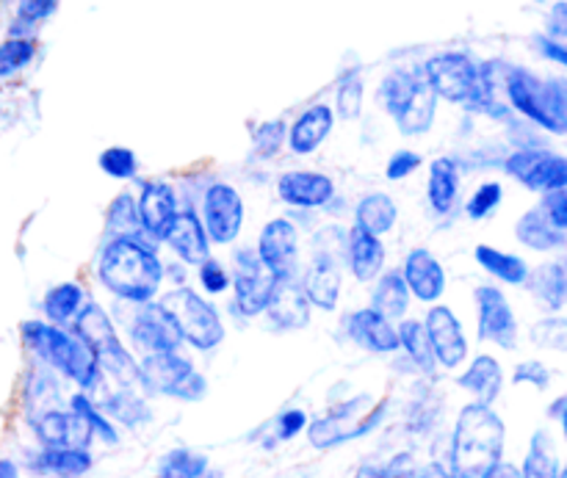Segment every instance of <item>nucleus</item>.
Segmentation results:
<instances>
[{"instance_id":"50","label":"nucleus","mask_w":567,"mask_h":478,"mask_svg":"<svg viewBox=\"0 0 567 478\" xmlns=\"http://www.w3.org/2000/svg\"><path fill=\"white\" fill-rule=\"evenodd\" d=\"M548 382H551V374H548L546 365L537 363V360L520 363L518 368H515V385H532L537 387V391H546Z\"/></svg>"},{"instance_id":"15","label":"nucleus","mask_w":567,"mask_h":478,"mask_svg":"<svg viewBox=\"0 0 567 478\" xmlns=\"http://www.w3.org/2000/svg\"><path fill=\"white\" fill-rule=\"evenodd\" d=\"M33 432L48 448H89L94 440L89 420L75 409H44L33 418Z\"/></svg>"},{"instance_id":"25","label":"nucleus","mask_w":567,"mask_h":478,"mask_svg":"<svg viewBox=\"0 0 567 478\" xmlns=\"http://www.w3.org/2000/svg\"><path fill=\"white\" fill-rule=\"evenodd\" d=\"M177 214V199L166 183H147L138 199V216L147 236L164 238Z\"/></svg>"},{"instance_id":"61","label":"nucleus","mask_w":567,"mask_h":478,"mask_svg":"<svg viewBox=\"0 0 567 478\" xmlns=\"http://www.w3.org/2000/svg\"><path fill=\"white\" fill-rule=\"evenodd\" d=\"M559 274H563V285H565V304H567V258L559 260Z\"/></svg>"},{"instance_id":"11","label":"nucleus","mask_w":567,"mask_h":478,"mask_svg":"<svg viewBox=\"0 0 567 478\" xmlns=\"http://www.w3.org/2000/svg\"><path fill=\"white\" fill-rule=\"evenodd\" d=\"M504 169L532 191H557L567 186V158L548 149H518L507 158Z\"/></svg>"},{"instance_id":"5","label":"nucleus","mask_w":567,"mask_h":478,"mask_svg":"<svg viewBox=\"0 0 567 478\" xmlns=\"http://www.w3.org/2000/svg\"><path fill=\"white\" fill-rule=\"evenodd\" d=\"M507 103L543 131L557 136L567 133V83L543 81L535 72L509 66Z\"/></svg>"},{"instance_id":"16","label":"nucleus","mask_w":567,"mask_h":478,"mask_svg":"<svg viewBox=\"0 0 567 478\" xmlns=\"http://www.w3.org/2000/svg\"><path fill=\"white\" fill-rule=\"evenodd\" d=\"M258 258L264 260L266 269L282 280V277L297 274L299 260V232L288 219H275L264 227L258 241Z\"/></svg>"},{"instance_id":"41","label":"nucleus","mask_w":567,"mask_h":478,"mask_svg":"<svg viewBox=\"0 0 567 478\" xmlns=\"http://www.w3.org/2000/svg\"><path fill=\"white\" fill-rule=\"evenodd\" d=\"M37 55V42L31 37H9L0 42V77H11L25 70Z\"/></svg>"},{"instance_id":"54","label":"nucleus","mask_w":567,"mask_h":478,"mask_svg":"<svg viewBox=\"0 0 567 478\" xmlns=\"http://www.w3.org/2000/svg\"><path fill=\"white\" fill-rule=\"evenodd\" d=\"M540 50H543V55H546V59H551V61H557V64L567 66V50L565 48H559V44L548 42V39L543 37L540 39Z\"/></svg>"},{"instance_id":"62","label":"nucleus","mask_w":567,"mask_h":478,"mask_svg":"<svg viewBox=\"0 0 567 478\" xmlns=\"http://www.w3.org/2000/svg\"><path fill=\"white\" fill-rule=\"evenodd\" d=\"M559 478H567V468L563 470V474H559Z\"/></svg>"},{"instance_id":"35","label":"nucleus","mask_w":567,"mask_h":478,"mask_svg":"<svg viewBox=\"0 0 567 478\" xmlns=\"http://www.w3.org/2000/svg\"><path fill=\"white\" fill-rule=\"evenodd\" d=\"M396 330H399V349L408 352L410 363H413L419 371H424V374H432V371L437 368V360H435V352H432V341L426 326L421 324V321H402Z\"/></svg>"},{"instance_id":"45","label":"nucleus","mask_w":567,"mask_h":478,"mask_svg":"<svg viewBox=\"0 0 567 478\" xmlns=\"http://www.w3.org/2000/svg\"><path fill=\"white\" fill-rule=\"evenodd\" d=\"M100 169L109 177H116V180H131L136 175V155L127 147H109L103 155H100Z\"/></svg>"},{"instance_id":"1","label":"nucleus","mask_w":567,"mask_h":478,"mask_svg":"<svg viewBox=\"0 0 567 478\" xmlns=\"http://www.w3.org/2000/svg\"><path fill=\"white\" fill-rule=\"evenodd\" d=\"M507 426L487 404H465L449 440L446 468L452 478H485L504 463Z\"/></svg>"},{"instance_id":"33","label":"nucleus","mask_w":567,"mask_h":478,"mask_svg":"<svg viewBox=\"0 0 567 478\" xmlns=\"http://www.w3.org/2000/svg\"><path fill=\"white\" fill-rule=\"evenodd\" d=\"M155 478H221L210 470V459L194 448H172L158 465Z\"/></svg>"},{"instance_id":"47","label":"nucleus","mask_w":567,"mask_h":478,"mask_svg":"<svg viewBox=\"0 0 567 478\" xmlns=\"http://www.w3.org/2000/svg\"><path fill=\"white\" fill-rule=\"evenodd\" d=\"M282 138H286V122H264V125L255 131V153L260 158H271L277 155V149L282 147Z\"/></svg>"},{"instance_id":"7","label":"nucleus","mask_w":567,"mask_h":478,"mask_svg":"<svg viewBox=\"0 0 567 478\" xmlns=\"http://www.w3.org/2000/svg\"><path fill=\"white\" fill-rule=\"evenodd\" d=\"M161 304L175 319L183 343L194 346L197 352H210V349L225 341V324H221L219 313L199 293L188 291V288H177V291L166 293Z\"/></svg>"},{"instance_id":"48","label":"nucleus","mask_w":567,"mask_h":478,"mask_svg":"<svg viewBox=\"0 0 567 478\" xmlns=\"http://www.w3.org/2000/svg\"><path fill=\"white\" fill-rule=\"evenodd\" d=\"M546 39L567 50V0H559V3H554L551 11H548Z\"/></svg>"},{"instance_id":"38","label":"nucleus","mask_w":567,"mask_h":478,"mask_svg":"<svg viewBox=\"0 0 567 478\" xmlns=\"http://www.w3.org/2000/svg\"><path fill=\"white\" fill-rule=\"evenodd\" d=\"M105 227L114 238H142V216H138V202L131 194H120L105 210Z\"/></svg>"},{"instance_id":"23","label":"nucleus","mask_w":567,"mask_h":478,"mask_svg":"<svg viewBox=\"0 0 567 478\" xmlns=\"http://www.w3.org/2000/svg\"><path fill=\"white\" fill-rule=\"evenodd\" d=\"M94 404L103 409L105 418H111L114 424L127 426V429H136V426L150 424V418H153V409H150L147 398H144V391H138V387L116 385L114 391H109L100 402Z\"/></svg>"},{"instance_id":"29","label":"nucleus","mask_w":567,"mask_h":478,"mask_svg":"<svg viewBox=\"0 0 567 478\" xmlns=\"http://www.w3.org/2000/svg\"><path fill=\"white\" fill-rule=\"evenodd\" d=\"M332 122H336V114H332L330 105H324V103L310 105V108L305 111L297 122H293L291 136H288L293 153L297 155L316 153V149L321 147V142L330 136Z\"/></svg>"},{"instance_id":"57","label":"nucleus","mask_w":567,"mask_h":478,"mask_svg":"<svg viewBox=\"0 0 567 478\" xmlns=\"http://www.w3.org/2000/svg\"><path fill=\"white\" fill-rule=\"evenodd\" d=\"M485 478H524V476H520V468H515V465L498 463Z\"/></svg>"},{"instance_id":"34","label":"nucleus","mask_w":567,"mask_h":478,"mask_svg":"<svg viewBox=\"0 0 567 478\" xmlns=\"http://www.w3.org/2000/svg\"><path fill=\"white\" fill-rule=\"evenodd\" d=\"M474 258H476V263L487 271V274H493L496 280L507 282V285H524L526 277H529V266H526L518 254L502 252V249H493V247H485V243H482V247H476Z\"/></svg>"},{"instance_id":"21","label":"nucleus","mask_w":567,"mask_h":478,"mask_svg":"<svg viewBox=\"0 0 567 478\" xmlns=\"http://www.w3.org/2000/svg\"><path fill=\"white\" fill-rule=\"evenodd\" d=\"M277 194L282 202L293 205V208H321L332 199L336 186L327 175L319 172H286L277 183Z\"/></svg>"},{"instance_id":"58","label":"nucleus","mask_w":567,"mask_h":478,"mask_svg":"<svg viewBox=\"0 0 567 478\" xmlns=\"http://www.w3.org/2000/svg\"><path fill=\"white\" fill-rule=\"evenodd\" d=\"M551 415H554V418L563 420V432H565V437H567V398H559V404H554Z\"/></svg>"},{"instance_id":"36","label":"nucleus","mask_w":567,"mask_h":478,"mask_svg":"<svg viewBox=\"0 0 567 478\" xmlns=\"http://www.w3.org/2000/svg\"><path fill=\"white\" fill-rule=\"evenodd\" d=\"M526 282H529L532 297L537 299L543 310L559 313L565 308V285L563 274H559V263H546L537 271H529Z\"/></svg>"},{"instance_id":"55","label":"nucleus","mask_w":567,"mask_h":478,"mask_svg":"<svg viewBox=\"0 0 567 478\" xmlns=\"http://www.w3.org/2000/svg\"><path fill=\"white\" fill-rule=\"evenodd\" d=\"M415 478H452L449 476V468H446V463H430L426 465V468H421L419 474H415Z\"/></svg>"},{"instance_id":"43","label":"nucleus","mask_w":567,"mask_h":478,"mask_svg":"<svg viewBox=\"0 0 567 478\" xmlns=\"http://www.w3.org/2000/svg\"><path fill=\"white\" fill-rule=\"evenodd\" d=\"M55 9H59V0H17V22L11 37H25L22 31H31L33 25L53 17Z\"/></svg>"},{"instance_id":"40","label":"nucleus","mask_w":567,"mask_h":478,"mask_svg":"<svg viewBox=\"0 0 567 478\" xmlns=\"http://www.w3.org/2000/svg\"><path fill=\"white\" fill-rule=\"evenodd\" d=\"M70 409H75L78 415H83V418L89 420V426H92L94 437H100L103 443H109V446H116L120 443V435H116V426L114 420L105 418L103 409L94 404V398L89 396V393H75V396L70 398Z\"/></svg>"},{"instance_id":"14","label":"nucleus","mask_w":567,"mask_h":478,"mask_svg":"<svg viewBox=\"0 0 567 478\" xmlns=\"http://www.w3.org/2000/svg\"><path fill=\"white\" fill-rule=\"evenodd\" d=\"M515 236L524 247L535 252H554L567 243V216L543 199L532 210H526L515 225Z\"/></svg>"},{"instance_id":"27","label":"nucleus","mask_w":567,"mask_h":478,"mask_svg":"<svg viewBox=\"0 0 567 478\" xmlns=\"http://www.w3.org/2000/svg\"><path fill=\"white\" fill-rule=\"evenodd\" d=\"M338 260L330 258H313L310 269L305 271V297L313 308L319 310H336L338 308V297H341V269H338Z\"/></svg>"},{"instance_id":"39","label":"nucleus","mask_w":567,"mask_h":478,"mask_svg":"<svg viewBox=\"0 0 567 478\" xmlns=\"http://www.w3.org/2000/svg\"><path fill=\"white\" fill-rule=\"evenodd\" d=\"M524 478H559V463L554 454V443L546 432H535L526 451L524 468H520Z\"/></svg>"},{"instance_id":"30","label":"nucleus","mask_w":567,"mask_h":478,"mask_svg":"<svg viewBox=\"0 0 567 478\" xmlns=\"http://www.w3.org/2000/svg\"><path fill=\"white\" fill-rule=\"evenodd\" d=\"M396 202H393L388 194H365L363 199L358 202V210H354V225L360 230L371 232V236H385V232L393 230L396 225Z\"/></svg>"},{"instance_id":"10","label":"nucleus","mask_w":567,"mask_h":478,"mask_svg":"<svg viewBox=\"0 0 567 478\" xmlns=\"http://www.w3.org/2000/svg\"><path fill=\"white\" fill-rule=\"evenodd\" d=\"M277 285V277L271 274L258 258V252L244 249L236 254V277H233V288H236V310L247 319L260 315L269 304L271 291Z\"/></svg>"},{"instance_id":"42","label":"nucleus","mask_w":567,"mask_h":478,"mask_svg":"<svg viewBox=\"0 0 567 478\" xmlns=\"http://www.w3.org/2000/svg\"><path fill=\"white\" fill-rule=\"evenodd\" d=\"M529 341L546 352H567V319L548 315L529 330Z\"/></svg>"},{"instance_id":"51","label":"nucleus","mask_w":567,"mask_h":478,"mask_svg":"<svg viewBox=\"0 0 567 478\" xmlns=\"http://www.w3.org/2000/svg\"><path fill=\"white\" fill-rule=\"evenodd\" d=\"M419 166H421V155L410 153V149H399V153H393V158L388 160L385 175L388 180H404V177L413 175Z\"/></svg>"},{"instance_id":"18","label":"nucleus","mask_w":567,"mask_h":478,"mask_svg":"<svg viewBox=\"0 0 567 478\" xmlns=\"http://www.w3.org/2000/svg\"><path fill=\"white\" fill-rule=\"evenodd\" d=\"M347 335L349 341L371 354L399 352V330L391 319L377 313L374 308L354 310L352 315H347Z\"/></svg>"},{"instance_id":"26","label":"nucleus","mask_w":567,"mask_h":478,"mask_svg":"<svg viewBox=\"0 0 567 478\" xmlns=\"http://www.w3.org/2000/svg\"><path fill=\"white\" fill-rule=\"evenodd\" d=\"M31 470L39 476L53 478H81L92 470L94 459L89 448H48L37 451L31 457Z\"/></svg>"},{"instance_id":"52","label":"nucleus","mask_w":567,"mask_h":478,"mask_svg":"<svg viewBox=\"0 0 567 478\" xmlns=\"http://www.w3.org/2000/svg\"><path fill=\"white\" fill-rule=\"evenodd\" d=\"M305 429H308V415L302 409H288L277 418V440H293Z\"/></svg>"},{"instance_id":"56","label":"nucleus","mask_w":567,"mask_h":478,"mask_svg":"<svg viewBox=\"0 0 567 478\" xmlns=\"http://www.w3.org/2000/svg\"><path fill=\"white\" fill-rule=\"evenodd\" d=\"M543 199H546L548 205H554V208H557V210H563V214L567 216V186L557 188V191L543 194Z\"/></svg>"},{"instance_id":"31","label":"nucleus","mask_w":567,"mask_h":478,"mask_svg":"<svg viewBox=\"0 0 567 478\" xmlns=\"http://www.w3.org/2000/svg\"><path fill=\"white\" fill-rule=\"evenodd\" d=\"M457 188H460V175L457 164L452 158H437L430 169V186H426V194H430V205L435 214L446 216L449 210L457 202Z\"/></svg>"},{"instance_id":"24","label":"nucleus","mask_w":567,"mask_h":478,"mask_svg":"<svg viewBox=\"0 0 567 478\" xmlns=\"http://www.w3.org/2000/svg\"><path fill=\"white\" fill-rule=\"evenodd\" d=\"M347 260L354 280L374 282L382 274V266H385V247H382L380 236H371V232L360 230L354 225L347 232Z\"/></svg>"},{"instance_id":"37","label":"nucleus","mask_w":567,"mask_h":478,"mask_svg":"<svg viewBox=\"0 0 567 478\" xmlns=\"http://www.w3.org/2000/svg\"><path fill=\"white\" fill-rule=\"evenodd\" d=\"M83 308V291L75 285V282H61V285L50 288L42 299V310L48 315L50 324L64 326L81 313Z\"/></svg>"},{"instance_id":"2","label":"nucleus","mask_w":567,"mask_h":478,"mask_svg":"<svg viewBox=\"0 0 567 478\" xmlns=\"http://www.w3.org/2000/svg\"><path fill=\"white\" fill-rule=\"evenodd\" d=\"M164 280L158 254L142 238H114L100 258V282L127 302H150Z\"/></svg>"},{"instance_id":"22","label":"nucleus","mask_w":567,"mask_h":478,"mask_svg":"<svg viewBox=\"0 0 567 478\" xmlns=\"http://www.w3.org/2000/svg\"><path fill=\"white\" fill-rule=\"evenodd\" d=\"M404 282L410 293L421 302H437L446 291V271L437 263L430 249H413L404 263Z\"/></svg>"},{"instance_id":"17","label":"nucleus","mask_w":567,"mask_h":478,"mask_svg":"<svg viewBox=\"0 0 567 478\" xmlns=\"http://www.w3.org/2000/svg\"><path fill=\"white\" fill-rule=\"evenodd\" d=\"M424 326L430 332L432 352H435L437 363L443 368H460V363H465V357H468V341H465L463 324H460L457 315L446 304H437L426 313Z\"/></svg>"},{"instance_id":"44","label":"nucleus","mask_w":567,"mask_h":478,"mask_svg":"<svg viewBox=\"0 0 567 478\" xmlns=\"http://www.w3.org/2000/svg\"><path fill=\"white\" fill-rule=\"evenodd\" d=\"M336 111L341 119H358L360 111H363V77L358 72L343 77L341 86H338Z\"/></svg>"},{"instance_id":"32","label":"nucleus","mask_w":567,"mask_h":478,"mask_svg":"<svg viewBox=\"0 0 567 478\" xmlns=\"http://www.w3.org/2000/svg\"><path fill=\"white\" fill-rule=\"evenodd\" d=\"M371 308L391 321L404 319V313L410 308V288L399 271H388V274L380 277V282L374 288V299H371Z\"/></svg>"},{"instance_id":"59","label":"nucleus","mask_w":567,"mask_h":478,"mask_svg":"<svg viewBox=\"0 0 567 478\" xmlns=\"http://www.w3.org/2000/svg\"><path fill=\"white\" fill-rule=\"evenodd\" d=\"M0 478H20V470L11 459H0Z\"/></svg>"},{"instance_id":"9","label":"nucleus","mask_w":567,"mask_h":478,"mask_svg":"<svg viewBox=\"0 0 567 478\" xmlns=\"http://www.w3.org/2000/svg\"><path fill=\"white\" fill-rule=\"evenodd\" d=\"M131 343L142 354H164L177 352L183 346V335L177 330L175 319L164 304L150 302L138 304L136 315L131 321Z\"/></svg>"},{"instance_id":"53","label":"nucleus","mask_w":567,"mask_h":478,"mask_svg":"<svg viewBox=\"0 0 567 478\" xmlns=\"http://www.w3.org/2000/svg\"><path fill=\"white\" fill-rule=\"evenodd\" d=\"M415 474H419V468H415V459L410 454H399L382 468V478H415Z\"/></svg>"},{"instance_id":"46","label":"nucleus","mask_w":567,"mask_h":478,"mask_svg":"<svg viewBox=\"0 0 567 478\" xmlns=\"http://www.w3.org/2000/svg\"><path fill=\"white\" fill-rule=\"evenodd\" d=\"M502 197L504 194L498 183H482V186L471 194L468 205H465V214H468L471 219H487V216L502 205Z\"/></svg>"},{"instance_id":"13","label":"nucleus","mask_w":567,"mask_h":478,"mask_svg":"<svg viewBox=\"0 0 567 478\" xmlns=\"http://www.w3.org/2000/svg\"><path fill=\"white\" fill-rule=\"evenodd\" d=\"M203 225L210 241L230 243L236 241L244 225V202L238 191L227 183H216L205 191L203 199Z\"/></svg>"},{"instance_id":"6","label":"nucleus","mask_w":567,"mask_h":478,"mask_svg":"<svg viewBox=\"0 0 567 478\" xmlns=\"http://www.w3.org/2000/svg\"><path fill=\"white\" fill-rule=\"evenodd\" d=\"M138 371H142L144 391L155 393V396L177 398V402H203L208 393L205 376L181 352L144 354Z\"/></svg>"},{"instance_id":"60","label":"nucleus","mask_w":567,"mask_h":478,"mask_svg":"<svg viewBox=\"0 0 567 478\" xmlns=\"http://www.w3.org/2000/svg\"><path fill=\"white\" fill-rule=\"evenodd\" d=\"M354 478H382V468H371V465H365V468L358 470V476Z\"/></svg>"},{"instance_id":"8","label":"nucleus","mask_w":567,"mask_h":478,"mask_svg":"<svg viewBox=\"0 0 567 478\" xmlns=\"http://www.w3.org/2000/svg\"><path fill=\"white\" fill-rule=\"evenodd\" d=\"M424 75L437 97L465 105L480 83V64L468 53L449 50V53H437L426 61Z\"/></svg>"},{"instance_id":"20","label":"nucleus","mask_w":567,"mask_h":478,"mask_svg":"<svg viewBox=\"0 0 567 478\" xmlns=\"http://www.w3.org/2000/svg\"><path fill=\"white\" fill-rule=\"evenodd\" d=\"M164 241L169 243V247L175 249L177 258L188 266H199L210 258V238L208 232H205L203 219H199L197 214H188V210L175 214Z\"/></svg>"},{"instance_id":"49","label":"nucleus","mask_w":567,"mask_h":478,"mask_svg":"<svg viewBox=\"0 0 567 478\" xmlns=\"http://www.w3.org/2000/svg\"><path fill=\"white\" fill-rule=\"evenodd\" d=\"M199 282H203V288L208 293H221L230 285V277H227L225 266L219 260L208 258L205 263H199Z\"/></svg>"},{"instance_id":"12","label":"nucleus","mask_w":567,"mask_h":478,"mask_svg":"<svg viewBox=\"0 0 567 478\" xmlns=\"http://www.w3.org/2000/svg\"><path fill=\"white\" fill-rule=\"evenodd\" d=\"M476 321H480V341L496 343L507 352L518 346V319L498 288H476Z\"/></svg>"},{"instance_id":"4","label":"nucleus","mask_w":567,"mask_h":478,"mask_svg":"<svg viewBox=\"0 0 567 478\" xmlns=\"http://www.w3.org/2000/svg\"><path fill=\"white\" fill-rule=\"evenodd\" d=\"M380 103L404 136L426 133L437 114V94L426 81L424 70L391 72L380 86Z\"/></svg>"},{"instance_id":"3","label":"nucleus","mask_w":567,"mask_h":478,"mask_svg":"<svg viewBox=\"0 0 567 478\" xmlns=\"http://www.w3.org/2000/svg\"><path fill=\"white\" fill-rule=\"evenodd\" d=\"M20 332L25 346L42 363H48L50 368H55L66 380L75 382L83 393L94 391L100 385L103 371H100L97 354L75 332H66L64 326L44 324V321H25Z\"/></svg>"},{"instance_id":"28","label":"nucleus","mask_w":567,"mask_h":478,"mask_svg":"<svg viewBox=\"0 0 567 478\" xmlns=\"http://www.w3.org/2000/svg\"><path fill=\"white\" fill-rule=\"evenodd\" d=\"M457 385L463 387V391H468L480 404L493 407L496 398L502 396L504 371L496 357H491V354H480V357L465 368V374H460Z\"/></svg>"},{"instance_id":"19","label":"nucleus","mask_w":567,"mask_h":478,"mask_svg":"<svg viewBox=\"0 0 567 478\" xmlns=\"http://www.w3.org/2000/svg\"><path fill=\"white\" fill-rule=\"evenodd\" d=\"M310 308L313 304L305 297L302 282H297L293 277H282L277 280L264 313L269 315L277 330H305L310 324Z\"/></svg>"}]
</instances>
